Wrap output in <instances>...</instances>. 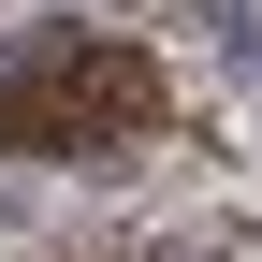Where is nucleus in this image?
<instances>
[{
	"label": "nucleus",
	"instance_id": "nucleus-1",
	"mask_svg": "<svg viewBox=\"0 0 262 262\" xmlns=\"http://www.w3.org/2000/svg\"><path fill=\"white\" fill-rule=\"evenodd\" d=\"M175 117L146 44L117 29H0V146L15 160H117Z\"/></svg>",
	"mask_w": 262,
	"mask_h": 262
}]
</instances>
